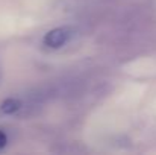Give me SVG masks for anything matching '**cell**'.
I'll list each match as a JSON object with an SVG mask.
<instances>
[{"label": "cell", "mask_w": 156, "mask_h": 155, "mask_svg": "<svg viewBox=\"0 0 156 155\" xmlns=\"http://www.w3.org/2000/svg\"><path fill=\"white\" fill-rule=\"evenodd\" d=\"M73 32L70 28H55L52 31H49L46 35H44V44L47 47H52V49H58L61 46H64L70 38H71Z\"/></svg>", "instance_id": "obj_1"}, {"label": "cell", "mask_w": 156, "mask_h": 155, "mask_svg": "<svg viewBox=\"0 0 156 155\" xmlns=\"http://www.w3.org/2000/svg\"><path fill=\"white\" fill-rule=\"evenodd\" d=\"M20 108H21V103H20V101H17V99H6L5 102L2 103V106H0L2 113H5V114H14Z\"/></svg>", "instance_id": "obj_2"}, {"label": "cell", "mask_w": 156, "mask_h": 155, "mask_svg": "<svg viewBox=\"0 0 156 155\" xmlns=\"http://www.w3.org/2000/svg\"><path fill=\"white\" fill-rule=\"evenodd\" d=\"M6 143H8V137H6V134L0 129V151L6 146Z\"/></svg>", "instance_id": "obj_3"}]
</instances>
